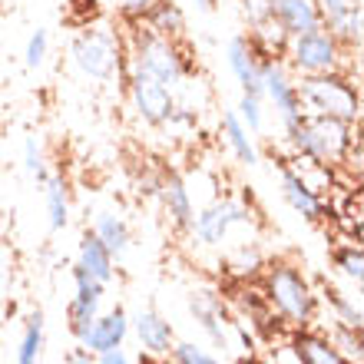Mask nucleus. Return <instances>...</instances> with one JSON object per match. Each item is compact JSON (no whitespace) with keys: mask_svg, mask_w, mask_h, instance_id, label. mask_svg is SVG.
<instances>
[{"mask_svg":"<svg viewBox=\"0 0 364 364\" xmlns=\"http://www.w3.org/2000/svg\"><path fill=\"white\" fill-rule=\"evenodd\" d=\"M348 4H361V0H348Z\"/></svg>","mask_w":364,"mask_h":364,"instance_id":"ea45409f","label":"nucleus"},{"mask_svg":"<svg viewBox=\"0 0 364 364\" xmlns=\"http://www.w3.org/2000/svg\"><path fill=\"white\" fill-rule=\"evenodd\" d=\"M43 355V311H30L27 328H23V338H20L17 348V364H37Z\"/></svg>","mask_w":364,"mask_h":364,"instance_id":"b1692460","label":"nucleus"},{"mask_svg":"<svg viewBox=\"0 0 364 364\" xmlns=\"http://www.w3.org/2000/svg\"><path fill=\"white\" fill-rule=\"evenodd\" d=\"M325 30L338 40V47L345 50V53L348 50H358L361 47V4H351L341 17L325 23Z\"/></svg>","mask_w":364,"mask_h":364,"instance_id":"5701e85b","label":"nucleus"},{"mask_svg":"<svg viewBox=\"0 0 364 364\" xmlns=\"http://www.w3.org/2000/svg\"><path fill=\"white\" fill-rule=\"evenodd\" d=\"M159 199H163V209L166 215L179 225L182 232L192 229V219H196V205H192V196H189V186L186 179L176 173L163 176L159 179Z\"/></svg>","mask_w":364,"mask_h":364,"instance_id":"dca6fc26","label":"nucleus"},{"mask_svg":"<svg viewBox=\"0 0 364 364\" xmlns=\"http://www.w3.org/2000/svg\"><path fill=\"white\" fill-rule=\"evenodd\" d=\"M259 77H262V96H269L272 103L278 109V119L282 126L288 129H295L298 119H301V103H298V93H295V83L288 77L285 63L278 57H262V67H259Z\"/></svg>","mask_w":364,"mask_h":364,"instance_id":"6e6552de","label":"nucleus"},{"mask_svg":"<svg viewBox=\"0 0 364 364\" xmlns=\"http://www.w3.org/2000/svg\"><path fill=\"white\" fill-rule=\"evenodd\" d=\"M126 335H129V315H126V308H113V311L93 318V325L80 338V345L87 348L90 355H103L113 348H123Z\"/></svg>","mask_w":364,"mask_h":364,"instance_id":"9d476101","label":"nucleus"},{"mask_svg":"<svg viewBox=\"0 0 364 364\" xmlns=\"http://www.w3.org/2000/svg\"><path fill=\"white\" fill-rule=\"evenodd\" d=\"M225 60H229V70L239 80L242 93L262 96V77H259L262 57H259V50H255V43L249 37H232L229 50H225Z\"/></svg>","mask_w":364,"mask_h":364,"instance_id":"f8f14e48","label":"nucleus"},{"mask_svg":"<svg viewBox=\"0 0 364 364\" xmlns=\"http://www.w3.org/2000/svg\"><path fill=\"white\" fill-rule=\"evenodd\" d=\"M298 103L305 116H331V119H345L358 123L361 116V96L358 87L341 73H318L295 83Z\"/></svg>","mask_w":364,"mask_h":364,"instance_id":"f257e3e1","label":"nucleus"},{"mask_svg":"<svg viewBox=\"0 0 364 364\" xmlns=\"http://www.w3.org/2000/svg\"><path fill=\"white\" fill-rule=\"evenodd\" d=\"M70 57H73V63H77L87 77L109 80L116 70H119L123 53H119V40H116L109 30L90 27L70 43Z\"/></svg>","mask_w":364,"mask_h":364,"instance_id":"423d86ee","label":"nucleus"},{"mask_svg":"<svg viewBox=\"0 0 364 364\" xmlns=\"http://www.w3.org/2000/svg\"><path fill=\"white\" fill-rule=\"evenodd\" d=\"M212 4H215V0H196V7L199 10H212Z\"/></svg>","mask_w":364,"mask_h":364,"instance_id":"58836bf2","label":"nucleus"},{"mask_svg":"<svg viewBox=\"0 0 364 364\" xmlns=\"http://www.w3.org/2000/svg\"><path fill=\"white\" fill-rule=\"evenodd\" d=\"M222 136H225V143H229V149L235 153V159L245 166H255L259 163V149H255V143H252L249 129H245V123L239 119V113H225L222 116Z\"/></svg>","mask_w":364,"mask_h":364,"instance_id":"aec40b11","label":"nucleus"},{"mask_svg":"<svg viewBox=\"0 0 364 364\" xmlns=\"http://www.w3.org/2000/svg\"><path fill=\"white\" fill-rule=\"evenodd\" d=\"M146 17H149V30L163 33V37H176L186 30V17H182L179 4H173V0H156Z\"/></svg>","mask_w":364,"mask_h":364,"instance_id":"393cba45","label":"nucleus"},{"mask_svg":"<svg viewBox=\"0 0 364 364\" xmlns=\"http://www.w3.org/2000/svg\"><path fill=\"white\" fill-rule=\"evenodd\" d=\"M288 143L298 156L318 159L325 166L341 163L351 153V123L331 119V116H301L295 129H288Z\"/></svg>","mask_w":364,"mask_h":364,"instance_id":"f03ea898","label":"nucleus"},{"mask_svg":"<svg viewBox=\"0 0 364 364\" xmlns=\"http://www.w3.org/2000/svg\"><path fill=\"white\" fill-rule=\"evenodd\" d=\"M288 351L295 355V364H351L331 345V338L315 335V331H298V335L291 338Z\"/></svg>","mask_w":364,"mask_h":364,"instance_id":"f3484780","label":"nucleus"},{"mask_svg":"<svg viewBox=\"0 0 364 364\" xmlns=\"http://www.w3.org/2000/svg\"><path fill=\"white\" fill-rule=\"evenodd\" d=\"M23 169H27V176H33V179L43 186V179H47V166H43V149H40V139L37 136H27L23 139Z\"/></svg>","mask_w":364,"mask_h":364,"instance_id":"c756f323","label":"nucleus"},{"mask_svg":"<svg viewBox=\"0 0 364 364\" xmlns=\"http://www.w3.org/2000/svg\"><path fill=\"white\" fill-rule=\"evenodd\" d=\"M133 70H143L149 77H156L159 83L173 90L182 80L186 67H182V53L176 50L173 37H163L156 30H143L139 37L133 40Z\"/></svg>","mask_w":364,"mask_h":364,"instance_id":"39448f33","label":"nucleus"},{"mask_svg":"<svg viewBox=\"0 0 364 364\" xmlns=\"http://www.w3.org/2000/svg\"><path fill=\"white\" fill-rule=\"evenodd\" d=\"M77 265L87 272V275H93L96 282H103V285L113 282V255L103 249V242L96 239V235H87V239L80 242V262Z\"/></svg>","mask_w":364,"mask_h":364,"instance_id":"6ab92c4d","label":"nucleus"},{"mask_svg":"<svg viewBox=\"0 0 364 364\" xmlns=\"http://www.w3.org/2000/svg\"><path fill=\"white\" fill-rule=\"evenodd\" d=\"M96 364H129V355H126L123 348H113V351L96 355Z\"/></svg>","mask_w":364,"mask_h":364,"instance_id":"e433bc0d","label":"nucleus"},{"mask_svg":"<svg viewBox=\"0 0 364 364\" xmlns=\"http://www.w3.org/2000/svg\"><path fill=\"white\" fill-rule=\"evenodd\" d=\"M335 265L345 272V278L351 282L355 288H361V278H364V255H361V245L351 242L348 249H338L335 252Z\"/></svg>","mask_w":364,"mask_h":364,"instance_id":"a878e982","label":"nucleus"},{"mask_svg":"<svg viewBox=\"0 0 364 364\" xmlns=\"http://www.w3.org/2000/svg\"><path fill=\"white\" fill-rule=\"evenodd\" d=\"M100 315V305H87V301H70L67 308V321H70V331H73V338H83L90 331V325H93V318Z\"/></svg>","mask_w":364,"mask_h":364,"instance_id":"cd10ccee","label":"nucleus"},{"mask_svg":"<svg viewBox=\"0 0 364 364\" xmlns=\"http://www.w3.org/2000/svg\"><path fill=\"white\" fill-rule=\"evenodd\" d=\"M325 301L331 308H335V315H338V325H345V328H358L361 331L364 328V311H361V298L358 295H348L345 288H338L328 282L325 285Z\"/></svg>","mask_w":364,"mask_h":364,"instance_id":"412c9836","label":"nucleus"},{"mask_svg":"<svg viewBox=\"0 0 364 364\" xmlns=\"http://www.w3.org/2000/svg\"><path fill=\"white\" fill-rule=\"evenodd\" d=\"M93 235L100 242H103V249L113 255V259H123L126 252H129V229H126V222L119 219V215H113V212H100L96 215V229Z\"/></svg>","mask_w":364,"mask_h":364,"instance_id":"a211bd4d","label":"nucleus"},{"mask_svg":"<svg viewBox=\"0 0 364 364\" xmlns=\"http://www.w3.org/2000/svg\"><path fill=\"white\" fill-rule=\"evenodd\" d=\"M73 282H77V295H73L77 301H87V305H100V301H103L106 285L96 282L93 275H87L80 265H73Z\"/></svg>","mask_w":364,"mask_h":364,"instance_id":"c85d7f7f","label":"nucleus"},{"mask_svg":"<svg viewBox=\"0 0 364 364\" xmlns=\"http://www.w3.org/2000/svg\"><path fill=\"white\" fill-rule=\"evenodd\" d=\"M129 96H133V106L139 119L149 126H166L176 119V100H173V90L159 83L156 77L143 73V70H133L129 73Z\"/></svg>","mask_w":364,"mask_h":364,"instance_id":"0eeeda50","label":"nucleus"},{"mask_svg":"<svg viewBox=\"0 0 364 364\" xmlns=\"http://www.w3.org/2000/svg\"><path fill=\"white\" fill-rule=\"evenodd\" d=\"M153 4L156 0H116V7L123 10L126 17H146V14H149V10H153Z\"/></svg>","mask_w":364,"mask_h":364,"instance_id":"c9c22d12","label":"nucleus"},{"mask_svg":"<svg viewBox=\"0 0 364 364\" xmlns=\"http://www.w3.org/2000/svg\"><path fill=\"white\" fill-rule=\"evenodd\" d=\"M189 311L192 318L199 321V328L212 338L215 348H229V321H225V311H222V301L212 291H192L189 298Z\"/></svg>","mask_w":364,"mask_h":364,"instance_id":"ddd939ff","label":"nucleus"},{"mask_svg":"<svg viewBox=\"0 0 364 364\" xmlns=\"http://www.w3.org/2000/svg\"><path fill=\"white\" fill-rule=\"evenodd\" d=\"M43 199H47L50 229H53V232L67 229V222H70V199H67V182L60 179V176H47V179H43Z\"/></svg>","mask_w":364,"mask_h":364,"instance_id":"4be33fe9","label":"nucleus"},{"mask_svg":"<svg viewBox=\"0 0 364 364\" xmlns=\"http://www.w3.org/2000/svg\"><path fill=\"white\" fill-rule=\"evenodd\" d=\"M278 176H282V199L291 205V209L301 215V219L308 222H318L321 215H325V199L318 196V192H311L305 186V182L295 176V169L288 163H282V169H278Z\"/></svg>","mask_w":364,"mask_h":364,"instance_id":"4468645a","label":"nucleus"},{"mask_svg":"<svg viewBox=\"0 0 364 364\" xmlns=\"http://www.w3.org/2000/svg\"><path fill=\"white\" fill-rule=\"evenodd\" d=\"M265 298L272 301L278 315L298 328H305L315 318V288L308 285V278L291 265H275L265 275Z\"/></svg>","mask_w":364,"mask_h":364,"instance_id":"7ed1b4c3","label":"nucleus"},{"mask_svg":"<svg viewBox=\"0 0 364 364\" xmlns=\"http://www.w3.org/2000/svg\"><path fill=\"white\" fill-rule=\"evenodd\" d=\"M288 57H291V67L301 73V77H318V73H341V63H345V50L338 47V40L328 33L325 27L311 30V33H298V37L288 40Z\"/></svg>","mask_w":364,"mask_h":364,"instance_id":"20e7f679","label":"nucleus"},{"mask_svg":"<svg viewBox=\"0 0 364 364\" xmlns=\"http://www.w3.org/2000/svg\"><path fill=\"white\" fill-rule=\"evenodd\" d=\"M47 47H50L47 30H33V33H30V40H27V53H23V60H27L30 70L43 67V60H47Z\"/></svg>","mask_w":364,"mask_h":364,"instance_id":"473e14b6","label":"nucleus"},{"mask_svg":"<svg viewBox=\"0 0 364 364\" xmlns=\"http://www.w3.org/2000/svg\"><path fill=\"white\" fill-rule=\"evenodd\" d=\"M239 119L245 123V129H249V133H262V126H265V116H262V96L242 93V100H239Z\"/></svg>","mask_w":364,"mask_h":364,"instance_id":"7c9ffc66","label":"nucleus"},{"mask_svg":"<svg viewBox=\"0 0 364 364\" xmlns=\"http://www.w3.org/2000/svg\"><path fill=\"white\" fill-rule=\"evenodd\" d=\"M239 7H242V17L249 20L252 30L272 20V0H239Z\"/></svg>","mask_w":364,"mask_h":364,"instance_id":"72a5a7b5","label":"nucleus"},{"mask_svg":"<svg viewBox=\"0 0 364 364\" xmlns=\"http://www.w3.org/2000/svg\"><path fill=\"white\" fill-rule=\"evenodd\" d=\"M272 20L285 30L288 37L298 33H311L321 27V17L311 0H272Z\"/></svg>","mask_w":364,"mask_h":364,"instance_id":"2eb2a0df","label":"nucleus"},{"mask_svg":"<svg viewBox=\"0 0 364 364\" xmlns=\"http://www.w3.org/2000/svg\"><path fill=\"white\" fill-rule=\"evenodd\" d=\"M252 219V212L235 199H222V202H212L205 205L202 212H196L192 219V235L202 242V245H222L225 235L232 232V225H245Z\"/></svg>","mask_w":364,"mask_h":364,"instance_id":"1a4fd4ad","label":"nucleus"},{"mask_svg":"<svg viewBox=\"0 0 364 364\" xmlns=\"http://www.w3.org/2000/svg\"><path fill=\"white\" fill-rule=\"evenodd\" d=\"M129 325L136 328V338H139V345H143V351L149 358H166L173 351V345H176L173 325H169L159 311L143 308V311H136V315L129 318Z\"/></svg>","mask_w":364,"mask_h":364,"instance_id":"9b49d317","label":"nucleus"},{"mask_svg":"<svg viewBox=\"0 0 364 364\" xmlns=\"http://www.w3.org/2000/svg\"><path fill=\"white\" fill-rule=\"evenodd\" d=\"M70 364H96L93 358H90V351L83 345L77 348V351H70Z\"/></svg>","mask_w":364,"mask_h":364,"instance_id":"4c0bfd02","label":"nucleus"},{"mask_svg":"<svg viewBox=\"0 0 364 364\" xmlns=\"http://www.w3.org/2000/svg\"><path fill=\"white\" fill-rule=\"evenodd\" d=\"M169 355L176 358V364H222L212 351H205L202 345H192V341H179V345H173Z\"/></svg>","mask_w":364,"mask_h":364,"instance_id":"2f4dec72","label":"nucleus"},{"mask_svg":"<svg viewBox=\"0 0 364 364\" xmlns=\"http://www.w3.org/2000/svg\"><path fill=\"white\" fill-rule=\"evenodd\" d=\"M331 345L341 351V355L348 358L351 364H361V331L358 328H345V325H338L335 331H331Z\"/></svg>","mask_w":364,"mask_h":364,"instance_id":"bb28decb","label":"nucleus"},{"mask_svg":"<svg viewBox=\"0 0 364 364\" xmlns=\"http://www.w3.org/2000/svg\"><path fill=\"white\" fill-rule=\"evenodd\" d=\"M311 4H315L318 17H321V27H325V23H331L335 17H341V14L351 7L348 0H311Z\"/></svg>","mask_w":364,"mask_h":364,"instance_id":"f704fd0d","label":"nucleus"}]
</instances>
